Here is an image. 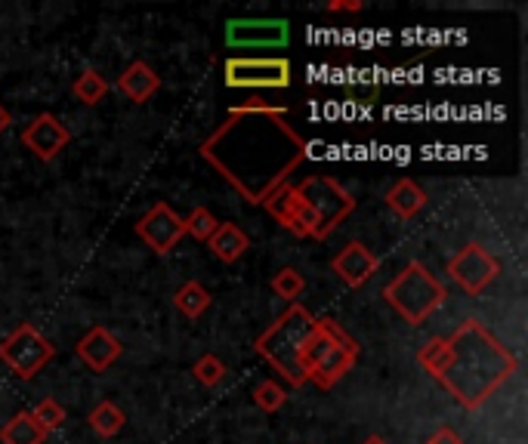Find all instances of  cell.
I'll use <instances>...</instances> for the list:
<instances>
[{"label":"cell","instance_id":"obj_17","mask_svg":"<svg viewBox=\"0 0 528 444\" xmlns=\"http://www.w3.org/2000/svg\"><path fill=\"white\" fill-rule=\"evenodd\" d=\"M207 247L214 250V256L217 259H223V263H238V259L248 253V247H251V238L244 235L235 222H220L217 226V232L210 235V241H207Z\"/></svg>","mask_w":528,"mask_h":444},{"label":"cell","instance_id":"obj_27","mask_svg":"<svg viewBox=\"0 0 528 444\" xmlns=\"http://www.w3.org/2000/svg\"><path fill=\"white\" fill-rule=\"evenodd\" d=\"M285 401H288V392L281 389V383H275V380H263L254 389V404L260 407V411H266V414H275L278 407H285Z\"/></svg>","mask_w":528,"mask_h":444},{"label":"cell","instance_id":"obj_13","mask_svg":"<svg viewBox=\"0 0 528 444\" xmlns=\"http://www.w3.org/2000/svg\"><path fill=\"white\" fill-rule=\"evenodd\" d=\"M68 142H72V130H68L56 115H50V111H41V115L31 124H25L22 130V145L44 164L53 161Z\"/></svg>","mask_w":528,"mask_h":444},{"label":"cell","instance_id":"obj_12","mask_svg":"<svg viewBox=\"0 0 528 444\" xmlns=\"http://www.w3.org/2000/svg\"><path fill=\"white\" fill-rule=\"evenodd\" d=\"M263 207L278 222V226L288 229L294 238H315V216H312L309 204L300 198L297 185L285 182L278 192L269 195V201Z\"/></svg>","mask_w":528,"mask_h":444},{"label":"cell","instance_id":"obj_16","mask_svg":"<svg viewBox=\"0 0 528 444\" xmlns=\"http://www.w3.org/2000/svg\"><path fill=\"white\" fill-rule=\"evenodd\" d=\"M118 90L130 99V102H149L158 90H161V78L155 74V68L143 59H136L124 68V74L118 78Z\"/></svg>","mask_w":528,"mask_h":444},{"label":"cell","instance_id":"obj_23","mask_svg":"<svg viewBox=\"0 0 528 444\" xmlns=\"http://www.w3.org/2000/svg\"><path fill=\"white\" fill-rule=\"evenodd\" d=\"M445 361H448V337H433L417 349V364L424 367L433 380L442 374Z\"/></svg>","mask_w":528,"mask_h":444},{"label":"cell","instance_id":"obj_24","mask_svg":"<svg viewBox=\"0 0 528 444\" xmlns=\"http://www.w3.org/2000/svg\"><path fill=\"white\" fill-rule=\"evenodd\" d=\"M192 374H195V380H198L201 386L214 389V386H220V383L226 380V364H223V358H217L214 352H207V355H201V358L192 364Z\"/></svg>","mask_w":528,"mask_h":444},{"label":"cell","instance_id":"obj_4","mask_svg":"<svg viewBox=\"0 0 528 444\" xmlns=\"http://www.w3.org/2000/svg\"><path fill=\"white\" fill-rule=\"evenodd\" d=\"M312 327H315V315L306 306L291 303L254 343L257 355H263L291 386H306L300 370V349L312 333Z\"/></svg>","mask_w":528,"mask_h":444},{"label":"cell","instance_id":"obj_25","mask_svg":"<svg viewBox=\"0 0 528 444\" xmlns=\"http://www.w3.org/2000/svg\"><path fill=\"white\" fill-rule=\"evenodd\" d=\"M183 226H186V235H192L195 241L207 244V241H210V235L217 232L220 219H217L214 213H210L207 207H195V210L183 219Z\"/></svg>","mask_w":528,"mask_h":444},{"label":"cell","instance_id":"obj_5","mask_svg":"<svg viewBox=\"0 0 528 444\" xmlns=\"http://www.w3.org/2000/svg\"><path fill=\"white\" fill-rule=\"evenodd\" d=\"M445 284L420 263V259H411L405 263V269L383 287V300L396 309L399 318H405L408 324H424L442 303H445Z\"/></svg>","mask_w":528,"mask_h":444},{"label":"cell","instance_id":"obj_33","mask_svg":"<svg viewBox=\"0 0 528 444\" xmlns=\"http://www.w3.org/2000/svg\"><path fill=\"white\" fill-rule=\"evenodd\" d=\"M424 444H430V441H424Z\"/></svg>","mask_w":528,"mask_h":444},{"label":"cell","instance_id":"obj_6","mask_svg":"<svg viewBox=\"0 0 528 444\" xmlns=\"http://www.w3.org/2000/svg\"><path fill=\"white\" fill-rule=\"evenodd\" d=\"M297 192L315 216V238L312 241H328L340 229V222L356 210V198H352L331 176L312 173L297 182Z\"/></svg>","mask_w":528,"mask_h":444},{"label":"cell","instance_id":"obj_11","mask_svg":"<svg viewBox=\"0 0 528 444\" xmlns=\"http://www.w3.org/2000/svg\"><path fill=\"white\" fill-rule=\"evenodd\" d=\"M291 22L288 19H229L226 22V44L235 50H275L288 47Z\"/></svg>","mask_w":528,"mask_h":444},{"label":"cell","instance_id":"obj_2","mask_svg":"<svg viewBox=\"0 0 528 444\" xmlns=\"http://www.w3.org/2000/svg\"><path fill=\"white\" fill-rule=\"evenodd\" d=\"M516 370V355L482 321L470 318L448 337V361L436 380L457 404L476 411Z\"/></svg>","mask_w":528,"mask_h":444},{"label":"cell","instance_id":"obj_9","mask_svg":"<svg viewBox=\"0 0 528 444\" xmlns=\"http://www.w3.org/2000/svg\"><path fill=\"white\" fill-rule=\"evenodd\" d=\"M501 275V263L482 244H467L461 253L448 259V278L464 287L470 296H479L491 281Z\"/></svg>","mask_w":528,"mask_h":444},{"label":"cell","instance_id":"obj_8","mask_svg":"<svg viewBox=\"0 0 528 444\" xmlns=\"http://www.w3.org/2000/svg\"><path fill=\"white\" fill-rule=\"evenodd\" d=\"M56 349L34 324H19L7 340H0V361H4L19 380H34L53 361Z\"/></svg>","mask_w":528,"mask_h":444},{"label":"cell","instance_id":"obj_7","mask_svg":"<svg viewBox=\"0 0 528 444\" xmlns=\"http://www.w3.org/2000/svg\"><path fill=\"white\" fill-rule=\"evenodd\" d=\"M223 81L232 90H288L294 68L281 56H229L223 62Z\"/></svg>","mask_w":528,"mask_h":444},{"label":"cell","instance_id":"obj_31","mask_svg":"<svg viewBox=\"0 0 528 444\" xmlns=\"http://www.w3.org/2000/svg\"><path fill=\"white\" fill-rule=\"evenodd\" d=\"M13 124V118H10V111L4 108V105H0V133H4L7 127Z\"/></svg>","mask_w":528,"mask_h":444},{"label":"cell","instance_id":"obj_19","mask_svg":"<svg viewBox=\"0 0 528 444\" xmlns=\"http://www.w3.org/2000/svg\"><path fill=\"white\" fill-rule=\"evenodd\" d=\"M47 429L31 417V411H16L10 423L0 426V444H47Z\"/></svg>","mask_w":528,"mask_h":444},{"label":"cell","instance_id":"obj_32","mask_svg":"<svg viewBox=\"0 0 528 444\" xmlns=\"http://www.w3.org/2000/svg\"><path fill=\"white\" fill-rule=\"evenodd\" d=\"M362 444H390V441H386V438H380V435H371V438H365Z\"/></svg>","mask_w":528,"mask_h":444},{"label":"cell","instance_id":"obj_30","mask_svg":"<svg viewBox=\"0 0 528 444\" xmlns=\"http://www.w3.org/2000/svg\"><path fill=\"white\" fill-rule=\"evenodd\" d=\"M430 444H464V438L457 435L454 429H448V426H442L433 438H430Z\"/></svg>","mask_w":528,"mask_h":444},{"label":"cell","instance_id":"obj_26","mask_svg":"<svg viewBox=\"0 0 528 444\" xmlns=\"http://www.w3.org/2000/svg\"><path fill=\"white\" fill-rule=\"evenodd\" d=\"M303 290H306V281H303V275H300L297 269L288 266V269L275 272V278H272V293L281 296V300L297 303L300 296H303Z\"/></svg>","mask_w":528,"mask_h":444},{"label":"cell","instance_id":"obj_22","mask_svg":"<svg viewBox=\"0 0 528 444\" xmlns=\"http://www.w3.org/2000/svg\"><path fill=\"white\" fill-rule=\"evenodd\" d=\"M72 96L81 105H99L105 96H109V81H105L96 68H84L72 84Z\"/></svg>","mask_w":528,"mask_h":444},{"label":"cell","instance_id":"obj_1","mask_svg":"<svg viewBox=\"0 0 528 444\" xmlns=\"http://www.w3.org/2000/svg\"><path fill=\"white\" fill-rule=\"evenodd\" d=\"M198 152L244 201L263 207L306 161V139L288 124L285 108L244 102L229 111Z\"/></svg>","mask_w":528,"mask_h":444},{"label":"cell","instance_id":"obj_15","mask_svg":"<svg viewBox=\"0 0 528 444\" xmlns=\"http://www.w3.org/2000/svg\"><path fill=\"white\" fill-rule=\"evenodd\" d=\"M331 269L337 272V278L346 284V287H365L371 278H374V272L380 269V259L362 244V241H352V244H346L334 259H331Z\"/></svg>","mask_w":528,"mask_h":444},{"label":"cell","instance_id":"obj_21","mask_svg":"<svg viewBox=\"0 0 528 444\" xmlns=\"http://www.w3.org/2000/svg\"><path fill=\"white\" fill-rule=\"evenodd\" d=\"M87 423H90V429H93L96 435L115 438V435L127 426V417H124V411H121L115 401H99L93 411H90Z\"/></svg>","mask_w":528,"mask_h":444},{"label":"cell","instance_id":"obj_3","mask_svg":"<svg viewBox=\"0 0 528 444\" xmlns=\"http://www.w3.org/2000/svg\"><path fill=\"white\" fill-rule=\"evenodd\" d=\"M356 361L359 343L334 318H315V327L300 349L303 380L315 383L319 389H331L356 367Z\"/></svg>","mask_w":528,"mask_h":444},{"label":"cell","instance_id":"obj_28","mask_svg":"<svg viewBox=\"0 0 528 444\" xmlns=\"http://www.w3.org/2000/svg\"><path fill=\"white\" fill-rule=\"evenodd\" d=\"M31 417L38 420L47 432H53V429H59L62 423H65V407L56 401V398H41L38 404H34V411H31Z\"/></svg>","mask_w":528,"mask_h":444},{"label":"cell","instance_id":"obj_20","mask_svg":"<svg viewBox=\"0 0 528 444\" xmlns=\"http://www.w3.org/2000/svg\"><path fill=\"white\" fill-rule=\"evenodd\" d=\"M210 303H214V296H210V290H204L198 281H186L180 290L173 293L176 312L186 315V318H201L210 309Z\"/></svg>","mask_w":528,"mask_h":444},{"label":"cell","instance_id":"obj_29","mask_svg":"<svg viewBox=\"0 0 528 444\" xmlns=\"http://www.w3.org/2000/svg\"><path fill=\"white\" fill-rule=\"evenodd\" d=\"M362 7H365L362 0H331L325 10H328V13H359Z\"/></svg>","mask_w":528,"mask_h":444},{"label":"cell","instance_id":"obj_14","mask_svg":"<svg viewBox=\"0 0 528 444\" xmlns=\"http://www.w3.org/2000/svg\"><path fill=\"white\" fill-rule=\"evenodd\" d=\"M75 355L93 370V374H105V370L124 355V346L109 327H90L75 343Z\"/></svg>","mask_w":528,"mask_h":444},{"label":"cell","instance_id":"obj_18","mask_svg":"<svg viewBox=\"0 0 528 444\" xmlns=\"http://www.w3.org/2000/svg\"><path fill=\"white\" fill-rule=\"evenodd\" d=\"M386 207L402 219H414L427 207V192L420 189L414 179H399L390 192H386Z\"/></svg>","mask_w":528,"mask_h":444},{"label":"cell","instance_id":"obj_10","mask_svg":"<svg viewBox=\"0 0 528 444\" xmlns=\"http://www.w3.org/2000/svg\"><path fill=\"white\" fill-rule=\"evenodd\" d=\"M136 238L143 241L149 250H155L158 256H167L176 244L186 238L183 216L176 213L170 204L158 201L136 219Z\"/></svg>","mask_w":528,"mask_h":444}]
</instances>
